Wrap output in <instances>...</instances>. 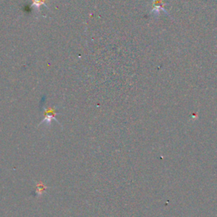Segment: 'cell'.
Listing matches in <instances>:
<instances>
[{"instance_id": "obj_3", "label": "cell", "mask_w": 217, "mask_h": 217, "mask_svg": "<svg viewBox=\"0 0 217 217\" xmlns=\"http://www.w3.org/2000/svg\"><path fill=\"white\" fill-rule=\"evenodd\" d=\"M44 189H45V188L42 187V184H39V185H38V187H37V191L39 193V194H41V193L44 191Z\"/></svg>"}, {"instance_id": "obj_1", "label": "cell", "mask_w": 217, "mask_h": 217, "mask_svg": "<svg viewBox=\"0 0 217 217\" xmlns=\"http://www.w3.org/2000/svg\"><path fill=\"white\" fill-rule=\"evenodd\" d=\"M53 120H55V114L54 112V110H48L46 112L45 119L42 121V123H46L47 125H49Z\"/></svg>"}, {"instance_id": "obj_2", "label": "cell", "mask_w": 217, "mask_h": 217, "mask_svg": "<svg viewBox=\"0 0 217 217\" xmlns=\"http://www.w3.org/2000/svg\"><path fill=\"white\" fill-rule=\"evenodd\" d=\"M45 1L46 0H33L32 7L37 8V9H39L42 4H45Z\"/></svg>"}]
</instances>
